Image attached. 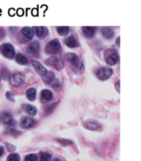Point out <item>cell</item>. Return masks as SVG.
Returning <instances> with one entry per match:
<instances>
[{"instance_id":"cell-31","label":"cell","mask_w":141,"mask_h":161,"mask_svg":"<svg viewBox=\"0 0 141 161\" xmlns=\"http://www.w3.org/2000/svg\"><path fill=\"white\" fill-rule=\"evenodd\" d=\"M53 161H61V160H59V159H55V160H53Z\"/></svg>"},{"instance_id":"cell-16","label":"cell","mask_w":141,"mask_h":161,"mask_svg":"<svg viewBox=\"0 0 141 161\" xmlns=\"http://www.w3.org/2000/svg\"><path fill=\"white\" fill-rule=\"evenodd\" d=\"M83 34L87 38H91L94 36V30L93 29V28L90 26H85L83 28Z\"/></svg>"},{"instance_id":"cell-8","label":"cell","mask_w":141,"mask_h":161,"mask_svg":"<svg viewBox=\"0 0 141 161\" xmlns=\"http://www.w3.org/2000/svg\"><path fill=\"white\" fill-rule=\"evenodd\" d=\"M66 59L77 68H81V67L83 66V65H81V62L78 56L74 53H67L66 55Z\"/></svg>"},{"instance_id":"cell-24","label":"cell","mask_w":141,"mask_h":161,"mask_svg":"<svg viewBox=\"0 0 141 161\" xmlns=\"http://www.w3.org/2000/svg\"><path fill=\"white\" fill-rule=\"evenodd\" d=\"M33 33L36 35L37 37H41V35L43 34V32H44V28L42 26H37L34 27L33 29Z\"/></svg>"},{"instance_id":"cell-4","label":"cell","mask_w":141,"mask_h":161,"mask_svg":"<svg viewBox=\"0 0 141 161\" xmlns=\"http://www.w3.org/2000/svg\"><path fill=\"white\" fill-rule=\"evenodd\" d=\"M113 74L112 69L108 67H103L100 70H98V72H97V77L101 80H107V79L110 78Z\"/></svg>"},{"instance_id":"cell-11","label":"cell","mask_w":141,"mask_h":161,"mask_svg":"<svg viewBox=\"0 0 141 161\" xmlns=\"http://www.w3.org/2000/svg\"><path fill=\"white\" fill-rule=\"evenodd\" d=\"M101 33H102V35L104 36L105 38L108 39H112L114 36V31L111 28H110L108 27L102 28H101Z\"/></svg>"},{"instance_id":"cell-29","label":"cell","mask_w":141,"mask_h":161,"mask_svg":"<svg viewBox=\"0 0 141 161\" xmlns=\"http://www.w3.org/2000/svg\"><path fill=\"white\" fill-rule=\"evenodd\" d=\"M115 86H116L118 92H120V82H119V81L115 83Z\"/></svg>"},{"instance_id":"cell-28","label":"cell","mask_w":141,"mask_h":161,"mask_svg":"<svg viewBox=\"0 0 141 161\" xmlns=\"http://www.w3.org/2000/svg\"><path fill=\"white\" fill-rule=\"evenodd\" d=\"M6 97L8 98V99H9V100H11L12 101H14V96L13 94L11 92H6Z\"/></svg>"},{"instance_id":"cell-25","label":"cell","mask_w":141,"mask_h":161,"mask_svg":"<svg viewBox=\"0 0 141 161\" xmlns=\"http://www.w3.org/2000/svg\"><path fill=\"white\" fill-rule=\"evenodd\" d=\"M41 161H50L51 160V155L48 153L41 152Z\"/></svg>"},{"instance_id":"cell-3","label":"cell","mask_w":141,"mask_h":161,"mask_svg":"<svg viewBox=\"0 0 141 161\" xmlns=\"http://www.w3.org/2000/svg\"><path fill=\"white\" fill-rule=\"evenodd\" d=\"M47 64L53 67L57 70H60L63 67V62L60 57L57 56H52L47 59Z\"/></svg>"},{"instance_id":"cell-14","label":"cell","mask_w":141,"mask_h":161,"mask_svg":"<svg viewBox=\"0 0 141 161\" xmlns=\"http://www.w3.org/2000/svg\"><path fill=\"white\" fill-rule=\"evenodd\" d=\"M21 33L26 38L28 39H32L34 37V33L33 29H31L30 27H24L21 29Z\"/></svg>"},{"instance_id":"cell-19","label":"cell","mask_w":141,"mask_h":161,"mask_svg":"<svg viewBox=\"0 0 141 161\" xmlns=\"http://www.w3.org/2000/svg\"><path fill=\"white\" fill-rule=\"evenodd\" d=\"M1 119H2V121L5 124H11L12 121H13L12 116L9 112H4L1 115Z\"/></svg>"},{"instance_id":"cell-12","label":"cell","mask_w":141,"mask_h":161,"mask_svg":"<svg viewBox=\"0 0 141 161\" xmlns=\"http://www.w3.org/2000/svg\"><path fill=\"white\" fill-rule=\"evenodd\" d=\"M36 95H37V90L36 89L34 88V87H31L27 89L26 91V97L29 101H33L36 99Z\"/></svg>"},{"instance_id":"cell-13","label":"cell","mask_w":141,"mask_h":161,"mask_svg":"<svg viewBox=\"0 0 141 161\" xmlns=\"http://www.w3.org/2000/svg\"><path fill=\"white\" fill-rule=\"evenodd\" d=\"M41 96L42 97L43 99H44L45 101H51L53 99V94L49 89H43L41 91Z\"/></svg>"},{"instance_id":"cell-15","label":"cell","mask_w":141,"mask_h":161,"mask_svg":"<svg viewBox=\"0 0 141 161\" xmlns=\"http://www.w3.org/2000/svg\"><path fill=\"white\" fill-rule=\"evenodd\" d=\"M65 43V45L69 48H74L77 46V42L73 36H69V37H67Z\"/></svg>"},{"instance_id":"cell-26","label":"cell","mask_w":141,"mask_h":161,"mask_svg":"<svg viewBox=\"0 0 141 161\" xmlns=\"http://www.w3.org/2000/svg\"><path fill=\"white\" fill-rule=\"evenodd\" d=\"M8 161H20V157L17 154H12L8 157Z\"/></svg>"},{"instance_id":"cell-30","label":"cell","mask_w":141,"mask_h":161,"mask_svg":"<svg viewBox=\"0 0 141 161\" xmlns=\"http://www.w3.org/2000/svg\"><path fill=\"white\" fill-rule=\"evenodd\" d=\"M3 153H4V148L2 147H0V156L3 154Z\"/></svg>"},{"instance_id":"cell-27","label":"cell","mask_w":141,"mask_h":161,"mask_svg":"<svg viewBox=\"0 0 141 161\" xmlns=\"http://www.w3.org/2000/svg\"><path fill=\"white\" fill-rule=\"evenodd\" d=\"M26 161H37V156L36 154L27 155L25 158Z\"/></svg>"},{"instance_id":"cell-9","label":"cell","mask_w":141,"mask_h":161,"mask_svg":"<svg viewBox=\"0 0 141 161\" xmlns=\"http://www.w3.org/2000/svg\"><path fill=\"white\" fill-rule=\"evenodd\" d=\"M31 63L32 65H33L34 68H35V70L38 74L40 75L41 77H43L45 73H46L47 70L45 67L42 65L41 63H39V61H35V60H32L31 61Z\"/></svg>"},{"instance_id":"cell-21","label":"cell","mask_w":141,"mask_h":161,"mask_svg":"<svg viewBox=\"0 0 141 161\" xmlns=\"http://www.w3.org/2000/svg\"><path fill=\"white\" fill-rule=\"evenodd\" d=\"M85 127L89 130H97L99 128V125L96 122H87L85 123Z\"/></svg>"},{"instance_id":"cell-2","label":"cell","mask_w":141,"mask_h":161,"mask_svg":"<svg viewBox=\"0 0 141 161\" xmlns=\"http://www.w3.org/2000/svg\"><path fill=\"white\" fill-rule=\"evenodd\" d=\"M61 45L58 39H54L47 43L45 46V52L47 54H55L60 50Z\"/></svg>"},{"instance_id":"cell-32","label":"cell","mask_w":141,"mask_h":161,"mask_svg":"<svg viewBox=\"0 0 141 161\" xmlns=\"http://www.w3.org/2000/svg\"><path fill=\"white\" fill-rule=\"evenodd\" d=\"M0 81H1V76H0Z\"/></svg>"},{"instance_id":"cell-18","label":"cell","mask_w":141,"mask_h":161,"mask_svg":"<svg viewBox=\"0 0 141 161\" xmlns=\"http://www.w3.org/2000/svg\"><path fill=\"white\" fill-rule=\"evenodd\" d=\"M15 60L19 64L21 65H26L28 63V59L23 54H18V55L16 56Z\"/></svg>"},{"instance_id":"cell-5","label":"cell","mask_w":141,"mask_h":161,"mask_svg":"<svg viewBox=\"0 0 141 161\" xmlns=\"http://www.w3.org/2000/svg\"><path fill=\"white\" fill-rule=\"evenodd\" d=\"M108 55L105 56L107 64L109 65H114L118 61V55L116 51L115 50H108Z\"/></svg>"},{"instance_id":"cell-17","label":"cell","mask_w":141,"mask_h":161,"mask_svg":"<svg viewBox=\"0 0 141 161\" xmlns=\"http://www.w3.org/2000/svg\"><path fill=\"white\" fill-rule=\"evenodd\" d=\"M55 73L52 71H48L46 72V73L43 75V79L45 82L46 83H50L52 81L54 80L55 78Z\"/></svg>"},{"instance_id":"cell-10","label":"cell","mask_w":141,"mask_h":161,"mask_svg":"<svg viewBox=\"0 0 141 161\" xmlns=\"http://www.w3.org/2000/svg\"><path fill=\"white\" fill-rule=\"evenodd\" d=\"M21 124V126H22V128H26V129L30 128L33 126L34 124H35V120H34L33 118H32L31 117L26 116L24 118H22Z\"/></svg>"},{"instance_id":"cell-7","label":"cell","mask_w":141,"mask_h":161,"mask_svg":"<svg viewBox=\"0 0 141 161\" xmlns=\"http://www.w3.org/2000/svg\"><path fill=\"white\" fill-rule=\"evenodd\" d=\"M39 43L38 41H33L30 43L28 46L26 48V52L30 56H36L37 54H38L39 51Z\"/></svg>"},{"instance_id":"cell-6","label":"cell","mask_w":141,"mask_h":161,"mask_svg":"<svg viewBox=\"0 0 141 161\" xmlns=\"http://www.w3.org/2000/svg\"><path fill=\"white\" fill-rule=\"evenodd\" d=\"M24 82V77L19 73H15L10 78V83L12 85L15 87H19Z\"/></svg>"},{"instance_id":"cell-20","label":"cell","mask_w":141,"mask_h":161,"mask_svg":"<svg viewBox=\"0 0 141 161\" xmlns=\"http://www.w3.org/2000/svg\"><path fill=\"white\" fill-rule=\"evenodd\" d=\"M26 112L30 116H35L37 113V108L35 106L31 105H27L26 107Z\"/></svg>"},{"instance_id":"cell-1","label":"cell","mask_w":141,"mask_h":161,"mask_svg":"<svg viewBox=\"0 0 141 161\" xmlns=\"http://www.w3.org/2000/svg\"><path fill=\"white\" fill-rule=\"evenodd\" d=\"M0 51L4 56L7 58L12 59L15 57V50L14 47L10 43H4L0 46Z\"/></svg>"},{"instance_id":"cell-22","label":"cell","mask_w":141,"mask_h":161,"mask_svg":"<svg viewBox=\"0 0 141 161\" xmlns=\"http://www.w3.org/2000/svg\"><path fill=\"white\" fill-rule=\"evenodd\" d=\"M57 32L61 36H65L69 33V28L67 26H59L57 27Z\"/></svg>"},{"instance_id":"cell-23","label":"cell","mask_w":141,"mask_h":161,"mask_svg":"<svg viewBox=\"0 0 141 161\" xmlns=\"http://www.w3.org/2000/svg\"><path fill=\"white\" fill-rule=\"evenodd\" d=\"M51 86L55 91L60 90L61 88V84L58 79H54L51 81Z\"/></svg>"}]
</instances>
